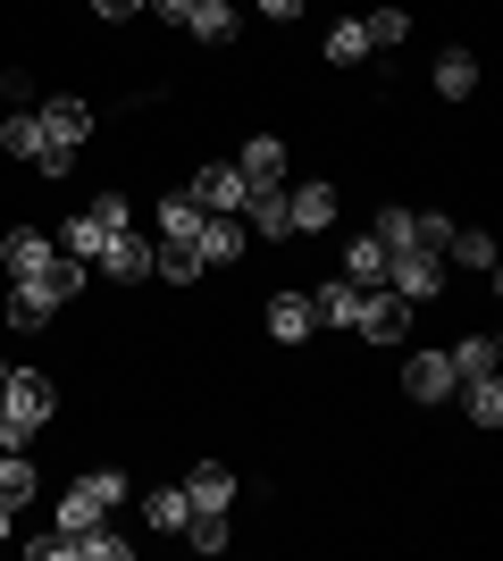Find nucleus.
I'll list each match as a JSON object with an SVG mask.
<instances>
[{
  "label": "nucleus",
  "instance_id": "39448f33",
  "mask_svg": "<svg viewBox=\"0 0 503 561\" xmlns=\"http://www.w3.org/2000/svg\"><path fill=\"white\" fill-rule=\"evenodd\" d=\"M403 328H411V302L395 294V285H369V294H361V319H353V335H369V344H395Z\"/></svg>",
  "mask_w": 503,
  "mask_h": 561
},
{
  "label": "nucleus",
  "instance_id": "9d476101",
  "mask_svg": "<svg viewBox=\"0 0 503 561\" xmlns=\"http://www.w3.org/2000/svg\"><path fill=\"white\" fill-rule=\"evenodd\" d=\"M185 503H193V512H210V519H227V512H236V469H218V461L185 469Z\"/></svg>",
  "mask_w": 503,
  "mask_h": 561
},
{
  "label": "nucleus",
  "instance_id": "2eb2a0df",
  "mask_svg": "<svg viewBox=\"0 0 503 561\" xmlns=\"http://www.w3.org/2000/svg\"><path fill=\"white\" fill-rule=\"evenodd\" d=\"M335 277L361 285V294H369V285H386V243H378V234H353V252H344V268H335Z\"/></svg>",
  "mask_w": 503,
  "mask_h": 561
},
{
  "label": "nucleus",
  "instance_id": "c756f323",
  "mask_svg": "<svg viewBox=\"0 0 503 561\" xmlns=\"http://www.w3.org/2000/svg\"><path fill=\"white\" fill-rule=\"evenodd\" d=\"M328 59H335V68H353V59H369V34H361V18H344V25L328 34Z\"/></svg>",
  "mask_w": 503,
  "mask_h": 561
},
{
  "label": "nucleus",
  "instance_id": "4be33fe9",
  "mask_svg": "<svg viewBox=\"0 0 503 561\" xmlns=\"http://www.w3.org/2000/svg\"><path fill=\"white\" fill-rule=\"evenodd\" d=\"M436 93L470 101V93H479V59H470V50H436Z\"/></svg>",
  "mask_w": 503,
  "mask_h": 561
},
{
  "label": "nucleus",
  "instance_id": "6e6552de",
  "mask_svg": "<svg viewBox=\"0 0 503 561\" xmlns=\"http://www.w3.org/2000/svg\"><path fill=\"white\" fill-rule=\"evenodd\" d=\"M34 126H43L50 151H84V135H93V110H84V101H43V110H34Z\"/></svg>",
  "mask_w": 503,
  "mask_h": 561
},
{
  "label": "nucleus",
  "instance_id": "5701e85b",
  "mask_svg": "<svg viewBox=\"0 0 503 561\" xmlns=\"http://www.w3.org/2000/svg\"><path fill=\"white\" fill-rule=\"evenodd\" d=\"M144 512H151V528H168V537H176V528L193 519V503H185V486H151Z\"/></svg>",
  "mask_w": 503,
  "mask_h": 561
},
{
  "label": "nucleus",
  "instance_id": "a878e982",
  "mask_svg": "<svg viewBox=\"0 0 503 561\" xmlns=\"http://www.w3.org/2000/svg\"><path fill=\"white\" fill-rule=\"evenodd\" d=\"M445 252H454L461 268H479V277H495V234H479V227L461 234V227H454V243H445Z\"/></svg>",
  "mask_w": 503,
  "mask_h": 561
},
{
  "label": "nucleus",
  "instance_id": "1a4fd4ad",
  "mask_svg": "<svg viewBox=\"0 0 503 561\" xmlns=\"http://www.w3.org/2000/svg\"><path fill=\"white\" fill-rule=\"evenodd\" d=\"M335 210H344V193H335V185H294V193H286L294 234H328V227H335Z\"/></svg>",
  "mask_w": 503,
  "mask_h": 561
},
{
  "label": "nucleus",
  "instance_id": "e433bc0d",
  "mask_svg": "<svg viewBox=\"0 0 503 561\" xmlns=\"http://www.w3.org/2000/svg\"><path fill=\"white\" fill-rule=\"evenodd\" d=\"M0 377H9V360H0Z\"/></svg>",
  "mask_w": 503,
  "mask_h": 561
},
{
  "label": "nucleus",
  "instance_id": "412c9836",
  "mask_svg": "<svg viewBox=\"0 0 503 561\" xmlns=\"http://www.w3.org/2000/svg\"><path fill=\"white\" fill-rule=\"evenodd\" d=\"M101 243H110V227H101L93 210H76L68 227H59V252H68V260H84V268H93V260H101Z\"/></svg>",
  "mask_w": 503,
  "mask_h": 561
},
{
  "label": "nucleus",
  "instance_id": "ddd939ff",
  "mask_svg": "<svg viewBox=\"0 0 503 561\" xmlns=\"http://www.w3.org/2000/svg\"><path fill=\"white\" fill-rule=\"evenodd\" d=\"M93 268H110V277H126V285H135V277H151V243H144L135 227H126V234H110V243H101V260H93Z\"/></svg>",
  "mask_w": 503,
  "mask_h": 561
},
{
  "label": "nucleus",
  "instance_id": "cd10ccee",
  "mask_svg": "<svg viewBox=\"0 0 503 561\" xmlns=\"http://www.w3.org/2000/svg\"><path fill=\"white\" fill-rule=\"evenodd\" d=\"M361 34H369V50H395V43L411 34V18H403V9H369V18H361Z\"/></svg>",
  "mask_w": 503,
  "mask_h": 561
},
{
  "label": "nucleus",
  "instance_id": "f257e3e1",
  "mask_svg": "<svg viewBox=\"0 0 503 561\" xmlns=\"http://www.w3.org/2000/svg\"><path fill=\"white\" fill-rule=\"evenodd\" d=\"M50 420V377L43 369H9L0 377V453H25V436Z\"/></svg>",
  "mask_w": 503,
  "mask_h": 561
},
{
  "label": "nucleus",
  "instance_id": "423d86ee",
  "mask_svg": "<svg viewBox=\"0 0 503 561\" xmlns=\"http://www.w3.org/2000/svg\"><path fill=\"white\" fill-rule=\"evenodd\" d=\"M50 260H59L50 234H34V227H9V234H0V268H9V285H18V277H43Z\"/></svg>",
  "mask_w": 503,
  "mask_h": 561
},
{
  "label": "nucleus",
  "instance_id": "6ab92c4d",
  "mask_svg": "<svg viewBox=\"0 0 503 561\" xmlns=\"http://www.w3.org/2000/svg\"><path fill=\"white\" fill-rule=\"evenodd\" d=\"M236 168L252 176V185H286V142H277V135H252Z\"/></svg>",
  "mask_w": 503,
  "mask_h": 561
},
{
  "label": "nucleus",
  "instance_id": "c85d7f7f",
  "mask_svg": "<svg viewBox=\"0 0 503 561\" xmlns=\"http://www.w3.org/2000/svg\"><path fill=\"white\" fill-rule=\"evenodd\" d=\"M151 268H160L168 285H193V277H202V260H193V243H160V252H151Z\"/></svg>",
  "mask_w": 503,
  "mask_h": 561
},
{
  "label": "nucleus",
  "instance_id": "f03ea898",
  "mask_svg": "<svg viewBox=\"0 0 503 561\" xmlns=\"http://www.w3.org/2000/svg\"><path fill=\"white\" fill-rule=\"evenodd\" d=\"M126 503V469H76V486L59 494V528H101Z\"/></svg>",
  "mask_w": 503,
  "mask_h": 561
},
{
  "label": "nucleus",
  "instance_id": "393cba45",
  "mask_svg": "<svg viewBox=\"0 0 503 561\" xmlns=\"http://www.w3.org/2000/svg\"><path fill=\"white\" fill-rule=\"evenodd\" d=\"M445 360H454V377H487L503 360V344H495V335H470V344H454Z\"/></svg>",
  "mask_w": 503,
  "mask_h": 561
},
{
  "label": "nucleus",
  "instance_id": "7ed1b4c3",
  "mask_svg": "<svg viewBox=\"0 0 503 561\" xmlns=\"http://www.w3.org/2000/svg\"><path fill=\"white\" fill-rule=\"evenodd\" d=\"M386 285L403 294L411 310L428 302L436 285H445V252H420V243H403V252H386Z\"/></svg>",
  "mask_w": 503,
  "mask_h": 561
},
{
  "label": "nucleus",
  "instance_id": "7c9ffc66",
  "mask_svg": "<svg viewBox=\"0 0 503 561\" xmlns=\"http://www.w3.org/2000/svg\"><path fill=\"white\" fill-rule=\"evenodd\" d=\"M369 234H378L386 252H403V243H411V210H403V202H386V210H378V227H369Z\"/></svg>",
  "mask_w": 503,
  "mask_h": 561
},
{
  "label": "nucleus",
  "instance_id": "aec40b11",
  "mask_svg": "<svg viewBox=\"0 0 503 561\" xmlns=\"http://www.w3.org/2000/svg\"><path fill=\"white\" fill-rule=\"evenodd\" d=\"M236 0H193V18H185V34H202V43H218V50H227V43H236Z\"/></svg>",
  "mask_w": 503,
  "mask_h": 561
},
{
  "label": "nucleus",
  "instance_id": "20e7f679",
  "mask_svg": "<svg viewBox=\"0 0 503 561\" xmlns=\"http://www.w3.org/2000/svg\"><path fill=\"white\" fill-rule=\"evenodd\" d=\"M185 193H193V202H202L210 218H243V202H252V176H243L236 160H210V168H202V176H193Z\"/></svg>",
  "mask_w": 503,
  "mask_h": 561
},
{
  "label": "nucleus",
  "instance_id": "2f4dec72",
  "mask_svg": "<svg viewBox=\"0 0 503 561\" xmlns=\"http://www.w3.org/2000/svg\"><path fill=\"white\" fill-rule=\"evenodd\" d=\"M93 218H101L110 234H126V227H135V202H126V193H101V202H93Z\"/></svg>",
  "mask_w": 503,
  "mask_h": 561
},
{
  "label": "nucleus",
  "instance_id": "72a5a7b5",
  "mask_svg": "<svg viewBox=\"0 0 503 561\" xmlns=\"http://www.w3.org/2000/svg\"><path fill=\"white\" fill-rule=\"evenodd\" d=\"M135 9H144V0H93V18H110V25H118V18H135Z\"/></svg>",
  "mask_w": 503,
  "mask_h": 561
},
{
  "label": "nucleus",
  "instance_id": "473e14b6",
  "mask_svg": "<svg viewBox=\"0 0 503 561\" xmlns=\"http://www.w3.org/2000/svg\"><path fill=\"white\" fill-rule=\"evenodd\" d=\"M302 9H311V0H261V18H277V25H294Z\"/></svg>",
  "mask_w": 503,
  "mask_h": 561
},
{
  "label": "nucleus",
  "instance_id": "9b49d317",
  "mask_svg": "<svg viewBox=\"0 0 503 561\" xmlns=\"http://www.w3.org/2000/svg\"><path fill=\"white\" fill-rule=\"evenodd\" d=\"M236 252H243V218H210V210H202V227H193V260H202V268H227Z\"/></svg>",
  "mask_w": 503,
  "mask_h": 561
},
{
  "label": "nucleus",
  "instance_id": "f3484780",
  "mask_svg": "<svg viewBox=\"0 0 503 561\" xmlns=\"http://www.w3.org/2000/svg\"><path fill=\"white\" fill-rule=\"evenodd\" d=\"M243 218H252V234H277V243H286V234H294V218H286V185H252Z\"/></svg>",
  "mask_w": 503,
  "mask_h": 561
},
{
  "label": "nucleus",
  "instance_id": "f704fd0d",
  "mask_svg": "<svg viewBox=\"0 0 503 561\" xmlns=\"http://www.w3.org/2000/svg\"><path fill=\"white\" fill-rule=\"evenodd\" d=\"M151 18H168V25H185V18H193V0H151Z\"/></svg>",
  "mask_w": 503,
  "mask_h": 561
},
{
  "label": "nucleus",
  "instance_id": "b1692460",
  "mask_svg": "<svg viewBox=\"0 0 503 561\" xmlns=\"http://www.w3.org/2000/svg\"><path fill=\"white\" fill-rule=\"evenodd\" d=\"M193 227H202V202H193V193H168L160 202V234L168 243H193Z\"/></svg>",
  "mask_w": 503,
  "mask_h": 561
},
{
  "label": "nucleus",
  "instance_id": "0eeeda50",
  "mask_svg": "<svg viewBox=\"0 0 503 561\" xmlns=\"http://www.w3.org/2000/svg\"><path fill=\"white\" fill-rule=\"evenodd\" d=\"M454 386H461V377H454L445 352H411V360H403V394L411 402H454Z\"/></svg>",
  "mask_w": 503,
  "mask_h": 561
},
{
  "label": "nucleus",
  "instance_id": "f8f14e48",
  "mask_svg": "<svg viewBox=\"0 0 503 561\" xmlns=\"http://www.w3.org/2000/svg\"><path fill=\"white\" fill-rule=\"evenodd\" d=\"M135 545L126 537H110V519L101 528H59V561H126Z\"/></svg>",
  "mask_w": 503,
  "mask_h": 561
},
{
  "label": "nucleus",
  "instance_id": "a211bd4d",
  "mask_svg": "<svg viewBox=\"0 0 503 561\" xmlns=\"http://www.w3.org/2000/svg\"><path fill=\"white\" fill-rule=\"evenodd\" d=\"M454 394H461V411H470L479 427H503V377L495 369H487V377H461Z\"/></svg>",
  "mask_w": 503,
  "mask_h": 561
},
{
  "label": "nucleus",
  "instance_id": "c9c22d12",
  "mask_svg": "<svg viewBox=\"0 0 503 561\" xmlns=\"http://www.w3.org/2000/svg\"><path fill=\"white\" fill-rule=\"evenodd\" d=\"M9 528H18V512H9V503H0V537H9Z\"/></svg>",
  "mask_w": 503,
  "mask_h": 561
},
{
  "label": "nucleus",
  "instance_id": "dca6fc26",
  "mask_svg": "<svg viewBox=\"0 0 503 561\" xmlns=\"http://www.w3.org/2000/svg\"><path fill=\"white\" fill-rule=\"evenodd\" d=\"M311 319H319V328H353V319H361V285L328 277V285L311 294Z\"/></svg>",
  "mask_w": 503,
  "mask_h": 561
},
{
  "label": "nucleus",
  "instance_id": "bb28decb",
  "mask_svg": "<svg viewBox=\"0 0 503 561\" xmlns=\"http://www.w3.org/2000/svg\"><path fill=\"white\" fill-rule=\"evenodd\" d=\"M25 494H34V461H25V453H0V503L18 512Z\"/></svg>",
  "mask_w": 503,
  "mask_h": 561
},
{
  "label": "nucleus",
  "instance_id": "4468645a",
  "mask_svg": "<svg viewBox=\"0 0 503 561\" xmlns=\"http://www.w3.org/2000/svg\"><path fill=\"white\" fill-rule=\"evenodd\" d=\"M268 335H277V344H302V335H319V319H311V294H277V302H268Z\"/></svg>",
  "mask_w": 503,
  "mask_h": 561
}]
</instances>
